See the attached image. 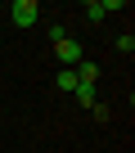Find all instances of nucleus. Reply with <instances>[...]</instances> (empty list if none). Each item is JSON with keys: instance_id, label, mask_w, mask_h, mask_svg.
I'll return each mask as SVG.
<instances>
[{"instance_id": "6e6552de", "label": "nucleus", "mask_w": 135, "mask_h": 153, "mask_svg": "<svg viewBox=\"0 0 135 153\" xmlns=\"http://www.w3.org/2000/svg\"><path fill=\"white\" fill-rule=\"evenodd\" d=\"M117 50H122V54H131V50H135V36H131V32H122V36H117Z\"/></svg>"}, {"instance_id": "0eeeda50", "label": "nucleus", "mask_w": 135, "mask_h": 153, "mask_svg": "<svg viewBox=\"0 0 135 153\" xmlns=\"http://www.w3.org/2000/svg\"><path fill=\"white\" fill-rule=\"evenodd\" d=\"M45 32H50V45H59V41H68V27H63V23H50Z\"/></svg>"}, {"instance_id": "f03ea898", "label": "nucleus", "mask_w": 135, "mask_h": 153, "mask_svg": "<svg viewBox=\"0 0 135 153\" xmlns=\"http://www.w3.org/2000/svg\"><path fill=\"white\" fill-rule=\"evenodd\" d=\"M122 9V0H86V18L90 23H104L108 14H117Z\"/></svg>"}, {"instance_id": "f257e3e1", "label": "nucleus", "mask_w": 135, "mask_h": 153, "mask_svg": "<svg viewBox=\"0 0 135 153\" xmlns=\"http://www.w3.org/2000/svg\"><path fill=\"white\" fill-rule=\"evenodd\" d=\"M9 18H14L18 27H32V23L41 18V0H14V5H9Z\"/></svg>"}, {"instance_id": "20e7f679", "label": "nucleus", "mask_w": 135, "mask_h": 153, "mask_svg": "<svg viewBox=\"0 0 135 153\" xmlns=\"http://www.w3.org/2000/svg\"><path fill=\"white\" fill-rule=\"evenodd\" d=\"M72 72H77V86H95V81H99V68H95L90 59H81Z\"/></svg>"}, {"instance_id": "39448f33", "label": "nucleus", "mask_w": 135, "mask_h": 153, "mask_svg": "<svg viewBox=\"0 0 135 153\" xmlns=\"http://www.w3.org/2000/svg\"><path fill=\"white\" fill-rule=\"evenodd\" d=\"M54 86H59V90H77V72H72V68H63V72L54 76Z\"/></svg>"}, {"instance_id": "7ed1b4c3", "label": "nucleus", "mask_w": 135, "mask_h": 153, "mask_svg": "<svg viewBox=\"0 0 135 153\" xmlns=\"http://www.w3.org/2000/svg\"><path fill=\"white\" fill-rule=\"evenodd\" d=\"M54 54H59V63H63V68H77V63H81V45H77L72 36L59 41V45H54Z\"/></svg>"}, {"instance_id": "423d86ee", "label": "nucleus", "mask_w": 135, "mask_h": 153, "mask_svg": "<svg viewBox=\"0 0 135 153\" xmlns=\"http://www.w3.org/2000/svg\"><path fill=\"white\" fill-rule=\"evenodd\" d=\"M72 95H77V104H81V108H95V86H77Z\"/></svg>"}]
</instances>
